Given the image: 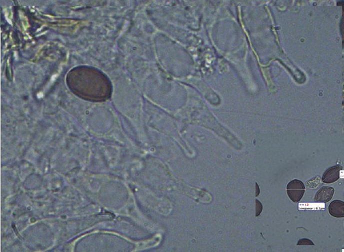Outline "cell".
<instances>
[{
  "label": "cell",
  "mask_w": 344,
  "mask_h": 252,
  "mask_svg": "<svg viewBox=\"0 0 344 252\" xmlns=\"http://www.w3.org/2000/svg\"><path fill=\"white\" fill-rule=\"evenodd\" d=\"M306 193V186L302 181L294 180L287 186V194L294 202H300Z\"/></svg>",
  "instance_id": "cell-1"
},
{
  "label": "cell",
  "mask_w": 344,
  "mask_h": 252,
  "mask_svg": "<svg viewBox=\"0 0 344 252\" xmlns=\"http://www.w3.org/2000/svg\"><path fill=\"white\" fill-rule=\"evenodd\" d=\"M256 202H257V216H259L260 214H261L262 212V204L261 202H260L259 201L256 200Z\"/></svg>",
  "instance_id": "cell-6"
},
{
  "label": "cell",
  "mask_w": 344,
  "mask_h": 252,
  "mask_svg": "<svg viewBox=\"0 0 344 252\" xmlns=\"http://www.w3.org/2000/svg\"><path fill=\"white\" fill-rule=\"evenodd\" d=\"M330 214L335 218H344V202L334 200L329 206Z\"/></svg>",
  "instance_id": "cell-4"
},
{
  "label": "cell",
  "mask_w": 344,
  "mask_h": 252,
  "mask_svg": "<svg viewBox=\"0 0 344 252\" xmlns=\"http://www.w3.org/2000/svg\"><path fill=\"white\" fill-rule=\"evenodd\" d=\"M342 166H336L329 168L322 176V181L325 184H334L340 179V172L342 170Z\"/></svg>",
  "instance_id": "cell-2"
},
{
  "label": "cell",
  "mask_w": 344,
  "mask_h": 252,
  "mask_svg": "<svg viewBox=\"0 0 344 252\" xmlns=\"http://www.w3.org/2000/svg\"><path fill=\"white\" fill-rule=\"evenodd\" d=\"M335 194L334 188L324 186L318 191L314 197V200L318 203H328L332 200Z\"/></svg>",
  "instance_id": "cell-3"
},
{
  "label": "cell",
  "mask_w": 344,
  "mask_h": 252,
  "mask_svg": "<svg viewBox=\"0 0 344 252\" xmlns=\"http://www.w3.org/2000/svg\"><path fill=\"white\" fill-rule=\"evenodd\" d=\"M314 246V242L310 240L304 239L298 242V246Z\"/></svg>",
  "instance_id": "cell-5"
}]
</instances>
